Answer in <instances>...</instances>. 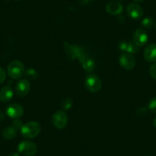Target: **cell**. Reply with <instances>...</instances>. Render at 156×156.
Listing matches in <instances>:
<instances>
[{
	"instance_id": "obj_1",
	"label": "cell",
	"mask_w": 156,
	"mask_h": 156,
	"mask_svg": "<svg viewBox=\"0 0 156 156\" xmlns=\"http://www.w3.org/2000/svg\"><path fill=\"white\" fill-rule=\"evenodd\" d=\"M40 132H41V126L38 122L34 121L27 122L21 127L22 135L26 139L35 138L36 136H38Z\"/></svg>"
},
{
	"instance_id": "obj_2",
	"label": "cell",
	"mask_w": 156,
	"mask_h": 156,
	"mask_svg": "<svg viewBox=\"0 0 156 156\" xmlns=\"http://www.w3.org/2000/svg\"><path fill=\"white\" fill-rule=\"evenodd\" d=\"M7 72L9 76L12 79H19L25 73V67L21 61L15 60L9 64Z\"/></svg>"
},
{
	"instance_id": "obj_3",
	"label": "cell",
	"mask_w": 156,
	"mask_h": 156,
	"mask_svg": "<svg viewBox=\"0 0 156 156\" xmlns=\"http://www.w3.org/2000/svg\"><path fill=\"white\" fill-rule=\"evenodd\" d=\"M84 85L90 92L97 93L101 89L102 82L99 76L94 74H90L85 79Z\"/></svg>"
},
{
	"instance_id": "obj_4",
	"label": "cell",
	"mask_w": 156,
	"mask_h": 156,
	"mask_svg": "<svg viewBox=\"0 0 156 156\" xmlns=\"http://www.w3.org/2000/svg\"><path fill=\"white\" fill-rule=\"evenodd\" d=\"M18 151L25 156H33L37 153V145L29 141H24L19 143Z\"/></svg>"
},
{
	"instance_id": "obj_5",
	"label": "cell",
	"mask_w": 156,
	"mask_h": 156,
	"mask_svg": "<svg viewBox=\"0 0 156 156\" xmlns=\"http://www.w3.org/2000/svg\"><path fill=\"white\" fill-rule=\"evenodd\" d=\"M67 116L63 111H57L52 116L54 126L58 129H64L67 124Z\"/></svg>"
},
{
	"instance_id": "obj_6",
	"label": "cell",
	"mask_w": 156,
	"mask_h": 156,
	"mask_svg": "<svg viewBox=\"0 0 156 156\" xmlns=\"http://www.w3.org/2000/svg\"><path fill=\"white\" fill-rule=\"evenodd\" d=\"M119 64L126 70H132L136 66V60L131 54L123 53L119 56Z\"/></svg>"
},
{
	"instance_id": "obj_7",
	"label": "cell",
	"mask_w": 156,
	"mask_h": 156,
	"mask_svg": "<svg viewBox=\"0 0 156 156\" xmlns=\"http://www.w3.org/2000/svg\"><path fill=\"white\" fill-rule=\"evenodd\" d=\"M6 113L10 118L19 119L23 115L24 109L21 105L18 103H12L7 107Z\"/></svg>"
},
{
	"instance_id": "obj_8",
	"label": "cell",
	"mask_w": 156,
	"mask_h": 156,
	"mask_svg": "<svg viewBox=\"0 0 156 156\" xmlns=\"http://www.w3.org/2000/svg\"><path fill=\"white\" fill-rule=\"evenodd\" d=\"M30 83L26 79H21L18 81L16 87V93L19 97H23L29 93Z\"/></svg>"
},
{
	"instance_id": "obj_9",
	"label": "cell",
	"mask_w": 156,
	"mask_h": 156,
	"mask_svg": "<svg viewBox=\"0 0 156 156\" xmlns=\"http://www.w3.org/2000/svg\"><path fill=\"white\" fill-rule=\"evenodd\" d=\"M126 12L131 19H139L143 16V9L139 5L136 3H130L127 6Z\"/></svg>"
},
{
	"instance_id": "obj_10",
	"label": "cell",
	"mask_w": 156,
	"mask_h": 156,
	"mask_svg": "<svg viewBox=\"0 0 156 156\" xmlns=\"http://www.w3.org/2000/svg\"><path fill=\"white\" fill-rule=\"evenodd\" d=\"M148 39V34L143 29H137L133 34V41L139 47L145 45Z\"/></svg>"
},
{
	"instance_id": "obj_11",
	"label": "cell",
	"mask_w": 156,
	"mask_h": 156,
	"mask_svg": "<svg viewBox=\"0 0 156 156\" xmlns=\"http://www.w3.org/2000/svg\"><path fill=\"white\" fill-rule=\"evenodd\" d=\"M119 48L120 51H124V53L136 54L139 51V46L136 45L134 42L122 41L119 44Z\"/></svg>"
},
{
	"instance_id": "obj_12",
	"label": "cell",
	"mask_w": 156,
	"mask_h": 156,
	"mask_svg": "<svg viewBox=\"0 0 156 156\" xmlns=\"http://www.w3.org/2000/svg\"><path fill=\"white\" fill-rule=\"evenodd\" d=\"M144 58L148 62H156V44H150L144 50Z\"/></svg>"
},
{
	"instance_id": "obj_13",
	"label": "cell",
	"mask_w": 156,
	"mask_h": 156,
	"mask_svg": "<svg viewBox=\"0 0 156 156\" xmlns=\"http://www.w3.org/2000/svg\"><path fill=\"white\" fill-rule=\"evenodd\" d=\"M106 10L109 14L112 16L119 15L123 11V6L119 2H111L107 4L106 7Z\"/></svg>"
},
{
	"instance_id": "obj_14",
	"label": "cell",
	"mask_w": 156,
	"mask_h": 156,
	"mask_svg": "<svg viewBox=\"0 0 156 156\" xmlns=\"http://www.w3.org/2000/svg\"><path fill=\"white\" fill-rule=\"evenodd\" d=\"M79 61H80L83 68L86 70L87 71H93L95 68V62H94V61L92 58H89L86 54L80 57L79 58Z\"/></svg>"
},
{
	"instance_id": "obj_15",
	"label": "cell",
	"mask_w": 156,
	"mask_h": 156,
	"mask_svg": "<svg viewBox=\"0 0 156 156\" xmlns=\"http://www.w3.org/2000/svg\"><path fill=\"white\" fill-rule=\"evenodd\" d=\"M13 94H14V93H13L11 87H3L0 89V101L3 102V103L9 102L13 97Z\"/></svg>"
},
{
	"instance_id": "obj_16",
	"label": "cell",
	"mask_w": 156,
	"mask_h": 156,
	"mask_svg": "<svg viewBox=\"0 0 156 156\" xmlns=\"http://www.w3.org/2000/svg\"><path fill=\"white\" fill-rule=\"evenodd\" d=\"M16 129L14 126H7L2 131V136L7 140H12L16 136Z\"/></svg>"
},
{
	"instance_id": "obj_17",
	"label": "cell",
	"mask_w": 156,
	"mask_h": 156,
	"mask_svg": "<svg viewBox=\"0 0 156 156\" xmlns=\"http://www.w3.org/2000/svg\"><path fill=\"white\" fill-rule=\"evenodd\" d=\"M25 74L26 78H28L29 80H35L38 77V73L34 69H28L25 71Z\"/></svg>"
},
{
	"instance_id": "obj_18",
	"label": "cell",
	"mask_w": 156,
	"mask_h": 156,
	"mask_svg": "<svg viewBox=\"0 0 156 156\" xmlns=\"http://www.w3.org/2000/svg\"><path fill=\"white\" fill-rule=\"evenodd\" d=\"M142 25L145 28H151L154 25V21L152 19L149 17H146L142 20Z\"/></svg>"
},
{
	"instance_id": "obj_19",
	"label": "cell",
	"mask_w": 156,
	"mask_h": 156,
	"mask_svg": "<svg viewBox=\"0 0 156 156\" xmlns=\"http://www.w3.org/2000/svg\"><path fill=\"white\" fill-rule=\"evenodd\" d=\"M148 109L154 113H156V97H153L150 100L148 105Z\"/></svg>"
},
{
	"instance_id": "obj_20",
	"label": "cell",
	"mask_w": 156,
	"mask_h": 156,
	"mask_svg": "<svg viewBox=\"0 0 156 156\" xmlns=\"http://www.w3.org/2000/svg\"><path fill=\"white\" fill-rule=\"evenodd\" d=\"M149 73L151 76V77L154 78L156 80V63L152 64L149 68Z\"/></svg>"
},
{
	"instance_id": "obj_21",
	"label": "cell",
	"mask_w": 156,
	"mask_h": 156,
	"mask_svg": "<svg viewBox=\"0 0 156 156\" xmlns=\"http://www.w3.org/2000/svg\"><path fill=\"white\" fill-rule=\"evenodd\" d=\"M5 77H6V73H5V70L0 67V83H3L5 81Z\"/></svg>"
},
{
	"instance_id": "obj_22",
	"label": "cell",
	"mask_w": 156,
	"mask_h": 156,
	"mask_svg": "<svg viewBox=\"0 0 156 156\" xmlns=\"http://www.w3.org/2000/svg\"><path fill=\"white\" fill-rule=\"evenodd\" d=\"M71 105H72L71 100H68V99H66V100H64V103H63V107H64V109H69L70 106H71Z\"/></svg>"
},
{
	"instance_id": "obj_23",
	"label": "cell",
	"mask_w": 156,
	"mask_h": 156,
	"mask_svg": "<svg viewBox=\"0 0 156 156\" xmlns=\"http://www.w3.org/2000/svg\"><path fill=\"white\" fill-rule=\"evenodd\" d=\"M12 126H14L15 128L17 129L19 128V127H22V126H21L20 120H15L14 122H12Z\"/></svg>"
},
{
	"instance_id": "obj_24",
	"label": "cell",
	"mask_w": 156,
	"mask_h": 156,
	"mask_svg": "<svg viewBox=\"0 0 156 156\" xmlns=\"http://www.w3.org/2000/svg\"><path fill=\"white\" fill-rule=\"evenodd\" d=\"M90 1H93V0H79V2H80L81 5H86L88 2H90Z\"/></svg>"
},
{
	"instance_id": "obj_25",
	"label": "cell",
	"mask_w": 156,
	"mask_h": 156,
	"mask_svg": "<svg viewBox=\"0 0 156 156\" xmlns=\"http://www.w3.org/2000/svg\"><path fill=\"white\" fill-rule=\"evenodd\" d=\"M3 118H4V114L2 113V112H0V120L3 119Z\"/></svg>"
},
{
	"instance_id": "obj_26",
	"label": "cell",
	"mask_w": 156,
	"mask_h": 156,
	"mask_svg": "<svg viewBox=\"0 0 156 156\" xmlns=\"http://www.w3.org/2000/svg\"><path fill=\"white\" fill-rule=\"evenodd\" d=\"M153 124H154V127H156V117L154 119V121H153Z\"/></svg>"
},
{
	"instance_id": "obj_27",
	"label": "cell",
	"mask_w": 156,
	"mask_h": 156,
	"mask_svg": "<svg viewBox=\"0 0 156 156\" xmlns=\"http://www.w3.org/2000/svg\"><path fill=\"white\" fill-rule=\"evenodd\" d=\"M11 156H19V154L18 153H13V154H11Z\"/></svg>"
},
{
	"instance_id": "obj_28",
	"label": "cell",
	"mask_w": 156,
	"mask_h": 156,
	"mask_svg": "<svg viewBox=\"0 0 156 156\" xmlns=\"http://www.w3.org/2000/svg\"><path fill=\"white\" fill-rule=\"evenodd\" d=\"M135 2H142V1H143V0H134Z\"/></svg>"
},
{
	"instance_id": "obj_29",
	"label": "cell",
	"mask_w": 156,
	"mask_h": 156,
	"mask_svg": "<svg viewBox=\"0 0 156 156\" xmlns=\"http://www.w3.org/2000/svg\"><path fill=\"white\" fill-rule=\"evenodd\" d=\"M155 28H156V23H155Z\"/></svg>"
},
{
	"instance_id": "obj_30",
	"label": "cell",
	"mask_w": 156,
	"mask_h": 156,
	"mask_svg": "<svg viewBox=\"0 0 156 156\" xmlns=\"http://www.w3.org/2000/svg\"><path fill=\"white\" fill-rule=\"evenodd\" d=\"M16 1H19V0H16Z\"/></svg>"
}]
</instances>
